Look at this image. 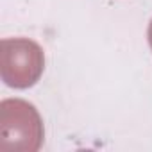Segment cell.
I'll return each instance as SVG.
<instances>
[{"label":"cell","mask_w":152,"mask_h":152,"mask_svg":"<svg viewBox=\"0 0 152 152\" xmlns=\"http://www.w3.org/2000/svg\"><path fill=\"white\" fill-rule=\"evenodd\" d=\"M148 43H150V48H152V22L148 25Z\"/></svg>","instance_id":"obj_2"},{"label":"cell","mask_w":152,"mask_h":152,"mask_svg":"<svg viewBox=\"0 0 152 152\" xmlns=\"http://www.w3.org/2000/svg\"><path fill=\"white\" fill-rule=\"evenodd\" d=\"M43 52L31 39L2 41V77L13 88L32 86L43 72Z\"/></svg>","instance_id":"obj_1"}]
</instances>
